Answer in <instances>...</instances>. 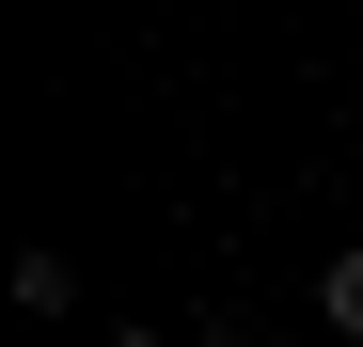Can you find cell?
Here are the masks:
<instances>
[{
	"mask_svg": "<svg viewBox=\"0 0 363 347\" xmlns=\"http://www.w3.org/2000/svg\"><path fill=\"white\" fill-rule=\"evenodd\" d=\"M111 347H158V331H111Z\"/></svg>",
	"mask_w": 363,
	"mask_h": 347,
	"instance_id": "cell-2",
	"label": "cell"
},
{
	"mask_svg": "<svg viewBox=\"0 0 363 347\" xmlns=\"http://www.w3.org/2000/svg\"><path fill=\"white\" fill-rule=\"evenodd\" d=\"M316 316H332V331L363 347V253H332V268H316Z\"/></svg>",
	"mask_w": 363,
	"mask_h": 347,
	"instance_id": "cell-1",
	"label": "cell"
}]
</instances>
